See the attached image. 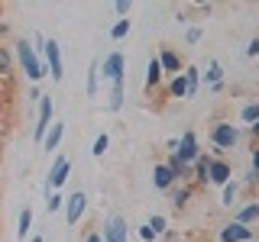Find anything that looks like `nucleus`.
<instances>
[{
  "mask_svg": "<svg viewBox=\"0 0 259 242\" xmlns=\"http://www.w3.org/2000/svg\"><path fill=\"white\" fill-rule=\"evenodd\" d=\"M175 181H178V177L172 174V168H168V165H156V171H152V184H156L159 191H168Z\"/></svg>",
  "mask_w": 259,
  "mask_h": 242,
  "instance_id": "f8f14e48",
  "label": "nucleus"
},
{
  "mask_svg": "<svg viewBox=\"0 0 259 242\" xmlns=\"http://www.w3.org/2000/svg\"><path fill=\"white\" fill-rule=\"evenodd\" d=\"M168 94H172V97H188V81H185V71L172 78V84H168Z\"/></svg>",
  "mask_w": 259,
  "mask_h": 242,
  "instance_id": "6ab92c4d",
  "label": "nucleus"
},
{
  "mask_svg": "<svg viewBox=\"0 0 259 242\" xmlns=\"http://www.w3.org/2000/svg\"><path fill=\"white\" fill-rule=\"evenodd\" d=\"M249 239H253V229H249V226L227 223L221 229V242H249Z\"/></svg>",
  "mask_w": 259,
  "mask_h": 242,
  "instance_id": "9d476101",
  "label": "nucleus"
},
{
  "mask_svg": "<svg viewBox=\"0 0 259 242\" xmlns=\"http://www.w3.org/2000/svg\"><path fill=\"white\" fill-rule=\"evenodd\" d=\"M246 55H249V58H259V36H256L253 42L246 45Z\"/></svg>",
  "mask_w": 259,
  "mask_h": 242,
  "instance_id": "7c9ffc66",
  "label": "nucleus"
},
{
  "mask_svg": "<svg viewBox=\"0 0 259 242\" xmlns=\"http://www.w3.org/2000/svg\"><path fill=\"white\" fill-rule=\"evenodd\" d=\"M29 242H42V236H32V239H29Z\"/></svg>",
  "mask_w": 259,
  "mask_h": 242,
  "instance_id": "58836bf2",
  "label": "nucleus"
},
{
  "mask_svg": "<svg viewBox=\"0 0 259 242\" xmlns=\"http://www.w3.org/2000/svg\"><path fill=\"white\" fill-rule=\"evenodd\" d=\"M172 155H178L185 165H194V161L201 158V149H198V139H194V133H185L182 139H178V149L172 152Z\"/></svg>",
  "mask_w": 259,
  "mask_h": 242,
  "instance_id": "20e7f679",
  "label": "nucleus"
},
{
  "mask_svg": "<svg viewBox=\"0 0 259 242\" xmlns=\"http://www.w3.org/2000/svg\"><path fill=\"white\" fill-rule=\"evenodd\" d=\"M68 171H71V161L59 155L55 158V165H52V174H49V181H46V194H52V191H59L65 181H68Z\"/></svg>",
  "mask_w": 259,
  "mask_h": 242,
  "instance_id": "7ed1b4c3",
  "label": "nucleus"
},
{
  "mask_svg": "<svg viewBox=\"0 0 259 242\" xmlns=\"http://www.w3.org/2000/svg\"><path fill=\"white\" fill-rule=\"evenodd\" d=\"M140 239L143 242H156V232H152L149 226H143V229H140Z\"/></svg>",
  "mask_w": 259,
  "mask_h": 242,
  "instance_id": "473e14b6",
  "label": "nucleus"
},
{
  "mask_svg": "<svg viewBox=\"0 0 259 242\" xmlns=\"http://www.w3.org/2000/svg\"><path fill=\"white\" fill-rule=\"evenodd\" d=\"M49 126H52V97H42V100H39V123H36V139L39 142L46 139Z\"/></svg>",
  "mask_w": 259,
  "mask_h": 242,
  "instance_id": "0eeeda50",
  "label": "nucleus"
},
{
  "mask_svg": "<svg viewBox=\"0 0 259 242\" xmlns=\"http://www.w3.org/2000/svg\"><path fill=\"white\" fill-rule=\"evenodd\" d=\"M84 242H104V236H101V232H91V236H88Z\"/></svg>",
  "mask_w": 259,
  "mask_h": 242,
  "instance_id": "c9c22d12",
  "label": "nucleus"
},
{
  "mask_svg": "<svg viewBox=\"0 0 259 242\" xmlns=\"http://www.w3.org/2000/svg\"><path fill=\"white\" fill-rule=\"evenodd\" d=\"M162 75H165V71H162V65H159V58H149V68H146V87H156L159 81H162Z\"/></svg>",
  "mask_w": 259,
  "mask_h": 242,
  "instance_id": "2eb2a0df",
  "label": "nucleus"
},
{
  "mask_svg": "<svg viewBox=\"0 0 259 242\" xmlns=\"http://www.w3.org/2000/svg\"><path fill=\"white\" fill-rule=\"evenodd\" d=\"M185 81H188V97H194V91H198V81H201L198 68H185Z\"/></svg>",
  "mask_w": 259,
  "mask_h": 242,
  "instance_id": "bb28decb",
  "label": "nucleus"
},
{
  "mask_svg": "<svg viewBox=\"0 0 259 242\" xmlns=\"http://www.w3.org/2000/svg\"><path fill=\"white\" fill-rule=\"evenodd\" d=\"M62 133H65V126H62V123H52V129H49V133H46V139H42V145H46L49 152H52V149H59Z\"/></svg>",
  "mask_w": 259,
  "mask_h": 242,
  "instance_id": "dca6fc26",
  "label": "nucleus"
},
{
  "mask_svg": "<svg viewBox=\"0 0 259 242\" xmlns=\"http://www.w3.org/2000/svg\"><path fill=\"white\" fill-rule=\"evenodd\" d=\"M256 220H259V204H246L243 210H237V216H233V223H240V226H249Z\"/></svg>",
  "mask_w": 259,
  "mask_h": 242,
  "instance_id": "4468645a",
  "label": "nucleus"
},
{
  "mask_svg": "<svg viewBox=\"0 0 259 242\" xmlns=\"http://www.w3.org/2000/svg\"><path fill=\"white\" fill-rule=\"evenodd\" d=\"M194 42H201V29H198V26L188 29V45H194Z\"/></svg>",
  "mask_w": 259,
  "mask_h": 242,
  "instance_id": "f704fd0d",
  "label": "nucleus"
},
{
  "mask_svg": "<svg viewBox=\"0 0 259 242\" xmlns=\"http://www.w3.org/2000/svg\"><path fill=\"white\" fill-rule=\"evenodd\" d=\"M210 161H214V158L201 155V158H198V161H194V165H191V168H194V177H198L201 184H207V171H210Z\"/></svg>",
  "mask_w": 259,
  "mask_h": 242,
  "instance_id": "f3484780",
  "label": "nucleus"
},
{
  "mask_svg": "<svg viewBox=\"0 0 259 242\" xmlns=\"http://www.w3.org/2000/svg\"><path fill=\"white\" fill-rule=\"evenodd\" d=\"M159 65H162V71H168V75H182V58H178L172 48H162L159 52Z\"/></svg>",
  "mask_w": 259,
  "mask_h": 242,
  "instance_id": "ddd939ff",
  "label": "nucleus"
},
{
  "mask_svg": "<svg viewBox=\"0 0 259 242\" xmlns=\"http://www.w3.org/2000/svg\"><path fill=\"white\" fill-rule=\"evenodd\" d=\"M146 226H149V229H152V232L159 236V232H165V216H152V220L146 223Z\"/></svg>",
  "mask_w": 259,
  "mask_h": 242,
  "instance_id": "c85d7f7f",
  "label": "nucleus"
},
{
  "mask_svg": "<svg viewBox=\"0 0 259 242\" xmlns=\"http://www.w3.org/2000/svg\"><path fill=\"white\" fill-rule=\"evenodd\" d=\"M249 133H253L256 139H259V123H253V126H249Z\"/></svg>",
  "mask_w": 259,
  "mask_h": 242,
  "instance_id": "4c0bfd02",
  "label": "nucleus"
},
{
  "mask_svg": "<svg viewBox=\"0 0 259 242\" xmlns=\"http://www.w3.org/2000/svg\"><path fill=\"white\" fill-rule=\"evenodd\" d=\"M84 207H88V197L81 191H75L68 200H65V220H68V226H75L81 220V213H84Z\"/></svg>",
  "mask_w": 259,
  "mask_h": 242,
  "instance_id": "39448f33",
  "label": "nucleus"
},
{
  "mask_svg": "<svg viewBox=\"0 0 259 242\" xmlns=\"http://www.w3.org/2000/svg\"><path fill=\"white\" fill-rule=\"evenodd\" d=\"M221 78H224L221 62H210V68H207V84H210V87H217V84H221Z\"/></svg>",
  "mask_w": 259,
  "mask_h": 242,
  "instance_id": "5701e85b",
  "label": "nucleus"
},
{
  "mask_svg": "<svg viewBox=\"0 0 259 242\" xmlns=\"http://www.w3.org/2000/svg\"><path fill=\"white\" fill-rule=\"evenodd\" d=\"M123 65H126V58H123V52H113V55H107V62H104V78L107 81H123Z\"/></svg>",
  "mask_w": 259,
  "mask_h": 242,
  "instance_id": "6e6552de",
  "label": "nucleus"
},
{
  "mask_svg": "<svg viewBox=\"0 0 259 242\" xmlns=\"http://www.w3.org/2000/svg\"><path fill=\"white\" fill-rule=\"evenodd\" d=\"M113 10H117V16H126L130 13V4H126V0H120V4H113Z\"/></svg>",
  "mask_w": 259,
  "mask_h": 242,
  "instance_id": "72a5a7b5",
  "label": "nucleus"
},
{
  "mask_svg": "<svg viewBox=\"0 0 259 242\" xmlns=\"http://www.w3.org/2000/svg\"><path fill=\"white\" fill-rule=\"evenodd\" d=\"M123 36H130V20H117L110 26V39H123Z\"/></svg>",
  "mask_w": 259,
  "mask_h": 242,
  "instance_id": "a878e982",
  "label": "nucleus"
},
{
  "mask_svg": "<svg viewBox=\"0 0 259 242\" xmlns=\"http://www.w3.org/2000/svg\"><path fill=\"white\" fill-rule=\"evenodd\" d=\"M207 181L224 188V184L230 181V165H227L224 158H214V161H210V171H207Z\"/></svg>",
  "mask_w": 259,
  "mask_h": 242,
  "instance_id": "9b49d317",
  "label": "nucleus"
},
{
  "mask_svg": "<svg viewBox=\"0 0 259 242\" xmlns=\"http://www.w3.org/2000/svg\"><path fill=\"white\" fill-rule=\"evenodd\" d=\"M240 123H246V126L259 123V103H246V107L240 110Z\"/></svg>",
  "mask_w": 259,
  "mask_h": 242,
  "instance_id": "aec40b11",
  "label": "nucleus"
},
{
  "mask_svg": "<svg viewBox=\"0 0 259 242\" xmlns=\"http://www.w3.org/2000/svg\"><path fill=\"white\" fill-rule=\"evenodd\" d=\"M32 229V210L26 207V210H23V213H20V229H16V236H20V239H26V232Z\"/></svg>",
  "mask_w": 259,
  "mask_h": 242,
  "instance_id": "412c9836",
  "label": "nucleus"
},
{
  "mask_svg": "<svg viewBox=\"0 0 259 242\" xmlns=\"http://www.w3.org/2000/svg\"><path fill=\"white\" fill-rule=\"evenodd\" d=\"M130 236V226L123 216H110V223L104 226V242H126Z\"/></svg>",
  "mask_w": 259,
  "mask_h": 242,
  "instance_id": "423d86ee",
  "label": "nucleus"
},
{
  "mask_svg": "<svg viewBox=\"0 0 259 242\" xmlns=\"http://www.w3.org/2000/svg\"><path fill=\"white\" fill-rule=\"evenodd\" d=\"M107 145H110V136L107 133H101V136H97V139H94V158H104V152H107Z\"/></svg>",
  "mask_w": 259,
  "mask_h": 242,
  "instance_id": "393cba45",
  "label": "nucleus"
},
{
  "mask_svg": "<svg viewBox=\"0 0 259 242\" xmlns=\"http://www.w3.org/2000/svg\"><path fill=\"white\" fill-rule=\"evenodd\" d=\"M16 55H20V65H23V71L29 75V81H42L46 68H42V62L36 58V52H32V45L26 42V39L16 42Z\"/></svg>",
  "mask_w": 259,
  "mask_h": 242,
  "instance_id": "f257e3e1",
  "label": "nucleus"
},
{
  "mask_svg": "<svg viewBox=\"0 0 259 242\" xmlns=\"http://www.w3.org/2000/svg\"><path fill=\"white\" fill-rule=\"evenodd\" d=\"M123 107V81H117L110 91V110H120Z\"/></svg>",
  "mask_w": 259,
  "mask_h": 242,
  "instance_id": "4be33fe9",
  "label": "nucleus"
},
{
  "mask_svg": "<svg viewBox=\"0 0 259 242\" xmlns=\"http://www.w3.org/2000/svg\"><path fill=\"white\" fill-rule=\"evenodd\" d=\"M0 155H4V152H0Z\"/></svg>",
  "mask_w": 259,
  "mask_h": 242,
  "instance_id": "ea45409f",
  "label": "nucleus"
},
{
  "mask_svg": "<svg viewBox=\"0 0 259 242\" xmlns=\"http://www.w3.org/2000/svg\"><path fill=\"white\" fill-rule=\"evenodd\" d=\"M210 142H214V149H233V145L240 142V129L233 123H214V129H210Z\"/></svg>",
  "mask_w": 259,
  "mask_h": 242,
  "instance_id": "f03ea898",
  "label": "nucleus"
},
{
  "mask_svg": "<svg viewBox=\"0 0 259 242\" xmlns=\"http://www.w3.org/2000/svg\"><path fill=\"white\" fill-rule=\"evenodd\" d=\"M46 58H49V68H52V81H62L65 68H62V52L55 39H46Z\"/></svg>",
  "mask_w": 259,
  "mask_h": 242,
  "instance_id": "1a4fd4ad",
  "label": "nucleus"
},
{
  "mask_svg": "<svg viewBox=\"0 0 259 242\" xmlns=\"http://www.w3.org/2000/svg\"><path fill=\"white\" fill-rule=\"evenodd\" d=\"M4 71H10V55L0 48V75H4Z\"/></svg>",
  "mask_w": 259,
  "mask_h": 242,
  "instance_id": "2f4dec72",
  "label": "nucleus"
},
{
  "mask_svg": "<svg viewBox=\"0 0 259 242\" xmlns=\"http://www.w3.org/2000/svg\"><path fill=\"white\" fill-rule=\"evenodd\" d=\"M237 191H240V184H237V181H227V184H224V200H221V204L233 207V200H237Z\"/></svg>",
  "mask_w": 259,
  "mask_h": 242,
  "instance_id": "b1692460",
  "label": "nucleus"
},
{
  "mask_svg": "<svg viewBox=\"0 0 259 242\" xmlns=\"http://www.w3.org/2000/svg\"><path fill=\"white\" fill-rule=\"evenodd\" d=\"M188 197H191V191H188V188H182V191H175V194H172V204H175V207H185V200H188Z\"/></svg>",
  "mask_w": 259,
  "mask_h": 242,
  "instance_id": "c756f323",
  "label": "nucleus"
},
{
  "mask_svg": "<svg viewBox=\"0 0 259 242\" xmlns=\"http://www.w3.org/2000/svg\"><path fill=\"white\" fill-rule=\"evenodd\" d=\"M253 171H256V174H259V149H256V152H253Z\"/></svg>",
  "mask_w": 259,
  "mask_h": 242,
  "instance_id": "e433bc0d",
  "label": "nucleus"
},
{
  "mask_svg": "<svg viewBox=\"0 0 259 242\" xmlns=\"http://www.w3.org/2000/svg\"><path fill=\"white\" fill-rule=\"evenodd\" d=\"M97 78H101V62H91V68H88V97H97Z\"/></svg>",
  "mask_w": 259,
  "mask_h": 242,
  "instance_id": "a211bd4d",
  "label": "nucleus"
},
{
  "mask_svg": "<svg viewBox=\"0 0 259 242\" xmlns=\"http://www.w3.org/2000/svg\"><path fill=\"white\" fill-rule=\"evenodd\" d=\"M46 204H49V213H55V210H62V204H65V197H62L59 191H52V194H49V200H46Z\"/></svg>",
  "mask_w": 259,
  "mask_h": 242,
  "instance_id": "cd10ccee",
  "label": "nucleus"
}]
</instances>
